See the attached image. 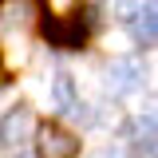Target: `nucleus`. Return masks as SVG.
Instances as JSON below:
<instances>
[{
	"label": "nucleus",
	"instance_id": "f257e3e1",
	"mask_svg": "<svg viewBox=\"0 0 158 158\" xmlns=\"http://www.w3.org/2000/svg\"><path fill=\"white\" fill-rule=\"evenodd\" d=\"M79 138L59 127V123H40L36 127V158H75Z\"/></svg>",
	"mask_w": 158,
	"mask_h": 158
},
{
	"label": "nucleus",
	"instance_id": "f03ea898",
	"mask_svg": "<svg viewBox=\"0 0 158 158\" xmlns=\"http://www.w3.org/2000/svg\"><path fill=\"white\" fill-rule=\"evenodd\" d=\"M142 83H146L142 59L123 56V59H111V63H107V91H115V95H135V91H142Z\"/></svg>",
	"mask_w": 158,
	"mask_h": 158
},
{
	"label": "nucleus",
	"instance_id": "7ed1b4c3",
	"mask_svg": "<svg viewBox=\"0 0 158 158\" xmlns=\"http://www.w3.org/2000/svg\"><path fill=\"white\" fill-rule=\"evenodd\" d=\"M36 131V118H32V111L20 103V107H12L8 115L0 118V146H8V150H16V146H24L28 142V135Z\"/></svg>",
	"mask_w": 158,
	"mask_h": 158
},
{
	"label": "nucleus",
	"instance_id": "20e7f679",
	"mask_svg": "<svg viewBox=\"0 0 158 158\" xmlns=\"http://www.w3.org/2000/svg\"><path fill=\"white\" fill-rule=\"evenodd\" d=\"M131 36H135L138 44H158V12L150 8V4L131 20Z\"/></svg>",
	"mask_w": 158,
	"mask_h": 158
},
{
	"label": "nucleus",
	"instance_id": "39448f33",
	"mask_svg": "<svg viewBox=\"0 0 158 158\" xmlns=\"http://www.w3.org/2000/svg\"><path fill=\"white\" fill-rule=\"evenodd\" d=\"M56 103L63 107V111H71V115L83 111V107H79V95H75V79H71V71H59V75H56Z\"/></svg>",
	"mask_w": 158,
	"mask_h": 158
},
{
	"label": "nucleus",
	"instance_id": "423d86ee",
	"mask_svg": "<svg viewBox=\"0 0 158 158\" xmlns=\"http://www.w3.org/2000/svg\"><path fill=\"white\" fill-rule=\"evenodd\" d=\"M138 131H142V135H158V99H150L146 111L138 115Z\"/></svg>",
	"mask_w": 158,
	"mask_h": 158
},
{
	"label": "nucleus",
	"instance_id": "0eeeda50",
	"mask_svg": "<svg viewBox=\"0 0 158 158\" xmlns=\"http://www.w3.org/2000/svg\"><path fill=\"white\" fill-rule=\"evenodd\" d=\"M95 158H127V154H123V146H103Z\"/></svg>",
	"mask_w": 158,
	"mask_h": 158
},
{
	"label": "nucleus",
	"instance_id": "6e6552de",
	"mask_svg": "<svg viewBox=\"0 0 158 158\" xmlns=\"http://www.w3.org/2000/svg\"><path fill=\"white\" fill-rule=\"evenodd\" d=\"M0 75H4V67H0Z\"/></svg>",
	"mask_w": 158,
	"mask_h": 158
}]
</instances>
